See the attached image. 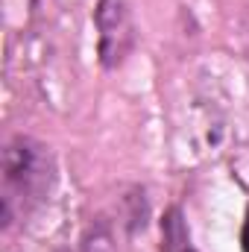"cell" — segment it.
Returning a JSON list of instances; mask_svg holds the SVG:
<instances>
[{"label":"cell","mask_w":249,"mask_h":252,"mask_svg":"<svg viewBox=\"0 0 249 252\" xmlns=\"http://www.w3.org/2000/svg\"><path fill=\"white\" fill-rule=\"evenodd\" d=\"M158 235H161V252H199L193 247V235H190L182 205L164 208V214L158 220Z\"/></svg>","instance_id":"cell-3"},{"label":"cell","mask_w":249,"mask_h":252,"mask_svg":"<svg viewBox=\"0 0 249 252\" xmlns=\"http://www.w3.org/2000/svg\"><path fill=\"white\" fill-rule=\"evenodd\" d=\"M97 30V59L106 70H118L132 56L138 41V27L129 0H97L94 6Z\"/></svg>","instance_id":"cell-2"},{"label":"cell","mask_w":249,"mask_h":252,"mask_svg":"<svg viewBox=\"0 0 249 252\" xmlns=\"http://www.w3.org/2000/svg\"><path fill=\"white\" fill-rule=\"evenodd\" d=\"M0 211L3 226H12L15 220L30 217L53 190L56 182V164L50 156V147L30 135H15L3 147V167H0Z\"/></svg>","instance_id":"cell-1"},{"label":"cell","mask_w":249,"mask_h":252,"mask_svg":"<svg viewBox=\"0 0 249 252\" xmlns=\"http://www.w3.org/2000/svg\"><path fill=\"white\" fill-rule=\"evenodd\" d=\"M241 250L249 252V205H247V214H244V226H241Z\"/></svg>","instance_id":"cell-4"}]
</instances>
